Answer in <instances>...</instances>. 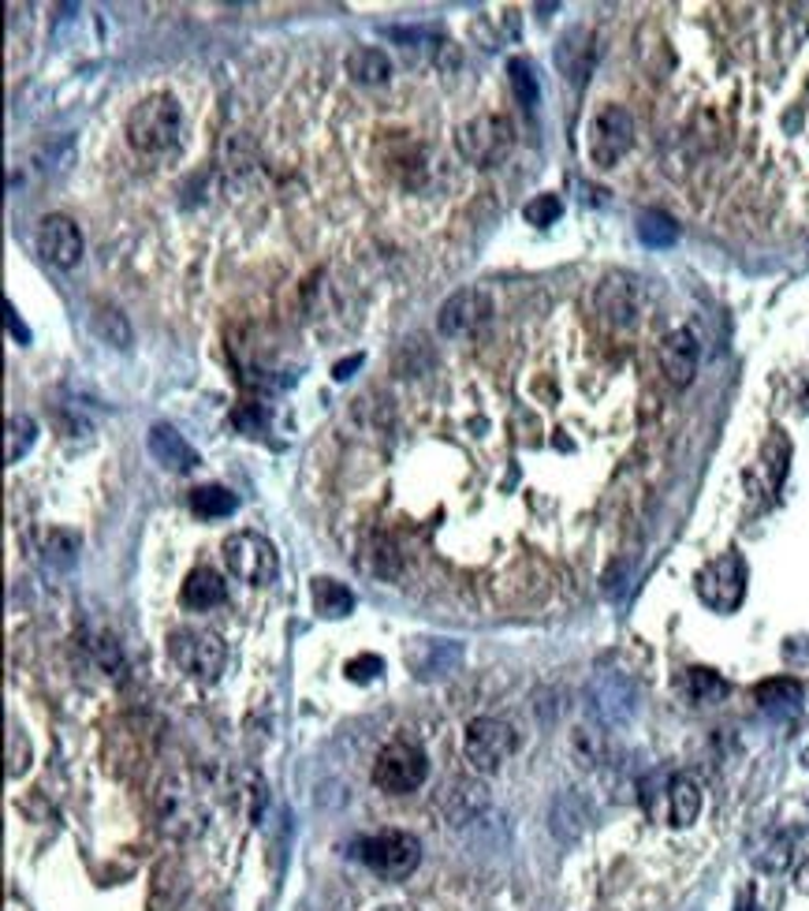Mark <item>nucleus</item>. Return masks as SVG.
I'll list each match as a JSON object with an SVG mask.
<instances>
[{"instance_id":"obj_1","label":"nucleus","mask_w":809,"mask_h":911,"mask_svg":"<svg viewBox=\"0 0 809 911\" xmlns=\"http://www.w3.org/2000/svg\"><path fill=\"white\" fill-rule=\"evenodd\" d=\"M183 139V113L169 94H153L127 113V142L146 158H164Z\"/></svg>"},{"instance_id":"obj_2","label":"nucleus","mask_w":809,"mask_h":911,"mask_svg":"<svg viewBox=\"0 0 809 911\" xmlns=\"http://www.w3.org/2000/svg\"><path fill=\"white\" fill-rule=\"evenodd\" d=\"M429 777V754L414 740H392L384 743L377 762H373V785L388 796H411L426 785Z\"/></svg>"},{"instance_id":"obj_3","label":"nucleus","mask_w":809,"mask_h":911,"mask_svg":"<svg viewBox=\"0 0 809 911\" xmlns=\"http://www.w3.org/2000/svg\"><path fill=\"white\" fill-rule=\"evenodd\" d=\"M354 856H359L377 878L400 881V878L414 875V867L422 864V845L414 833L384 829V833H373V837H362L359 848H354Z\"/></svg>"},{"instance_id":"obj_4","label":"nucleus","mask_w":809,"mask_h":911,"mask_svg":"<svg viewBox=\"0 0 809 911\" xmlns=\"http://www.w3.org/2000/svg\"><path fill=\"white\" fill-rule=\"evenodd\" d=\"M515 150V124L500 113H481L459 127V153L478 169H492V165L508 161V153Z\"/></svg>"},{"instance_id":"obj_5","label":"nucleus","mask_w":809,"mask_h":911,"mask_svg":"<svg viewBox=\"0 0 809 911\" xmlns=\"http://www.w3.org/2000/svg\"><path fill=\"white\" fill-rule=\"evenodd\" d=\"M169 654L175 661V669L199 684H216L228 665V646H224L221 635L199 632V628H183L169 639Z\"/></svg>"},{"instance_id":"obj_6","label":"nucleus","mask_w":809,"mask_h":911,"mask_svg":"<svg viewBox=\"0 0 809 911\" xmlns=\"http://www.w3.org/2000/svg\"><path fill=\"white\" fill-rule=\"evenodd\" d=\"M224 564L239 583L246 586H269L280 572V557L276 545L258 531H235L224 542Z\"/></svg>"},{"instance_id":"obj_7","label":"nucleus","mask_w":809,"mask_h":911,"mask_svg":"<svg viewBox=\"0 0 809 911\" xmlns=\"http://www.w3.org/2000/svg\"><path fill=\"white\" fill-rule=\"evenodd\" d=\"M519 737L508 721L500 718H473L462 737V754H467L473 773H497L515 754Z\"/></svg>"},{"instance_id":"obj_8","label":"nucleus","mask_w":809,"mask_h":911,"mask_svg":"<svg viewBox=\"0 0 809 911\" xmlns=\"http://www.w3.org/2000/svg\"><path fill=\"white\" fill-rule=\"evenodd\" d=\"M698 594L709 610L735 613L746 594V561L738 553H720L698 572Z\"/></svg>"},{"instance_id":"obj_9","label":"nucleus","mask_w":809,"mask_h":911,"mask_svg":"<svg viewBox=\"0 0 809 911\" xmlns=\"http://www.w3.org/2000/svg\"><path fill=\"white\" fill-rule=\"evenodd\" d=\"M635 142V120L624 105H605L594 124H589V161L597 169H616V161L624 158Z\"/></svg>"},{"instance_id":"obj_10","label":"nucleus","mask_w":809,"mask_h":911,"mask_svg":"<svg viewBox=\"0 0 809 911\" xmlns=\"http://www.w3.org/2000/svg\"><path fill=\"white\" fill-rule=\"evenodd\" d=\"M646 807H649V815L657 822H664V826L686 829V826H694L698 815H702V788H698L694 777L675 773V777H668L653 796H646Z\"/></svg>"},{"instance_id":"obj_11","label":"nucleus","mask_w":809,"mask_h":911,"mask_svg":"<svg viewBox=\"0 0 809 911\" xmlns=\"http://www.w3.org/2000/svg\"><path fill=\"white\" fill-rule=\"evenodd\" d=\"M489 318H492L489 292L486 288H459L456 296L444 299V307L437 315V329H440V337L459 340V337L478 332Z\"/></svg>"},{"instance_id":"obj_12","label":"nucleus","mask_w":809,"mask_h":911,"mask_svg":"<svg viewBox=\"0 0 809 911\" xmlns=\"http://www.w3.org/2000/svg\"><path fill=\"white\" fill-rule=\"evenodd\" d=\"M161 818H164V829L175 833V837H191L194 829H202L205 811L191 777H172L169 785L161 788Z\"/></svg>"},{"instance_id":"obj_13","label":"nucleus","mask_w":809,"mask_h":911,"mask_svg":"<svg viewBox=\"0 0 809 911\" xmlns=\"http://www.w3.org/2000/svg\"><path fill=\"white\" fill-rule=\"evenodd\" d=\"M38 251H42L45 262H53L56 269H75L83 262V232L72 218L64 213H53V218L42 221L38 229Z\"/></svg>"},{"instance_id":"obj_14","label":"nucleus","mask_w":809,"mask_h":911,"mask_svg":"<svg viewBox=\"0 0 809 911\" xmlns=\"http://www.w3.org/2000/svg\"><path fill=\"white\" fill-rule=\"evenodd\" d=\"M698 337L690 329H672L664 340H660V348H657V362H660V370H664V378L672 381L675 389H683L694 381L698 374Z\"/></svg>"},{"instance_id":"obj_15","label":"nucleus","mask_w":809,"mask_h":911,"mask_svg":"<svg viewBox=\"0 0 809 911\" xmlns=\"http://www.w3.org/2000/svg\"><path fill=\"white\" fill-rule=\"evenodd\" d=\"M597 310L616 326H630L641 310V288L630 277H608L597 288Z\"/></svg>"},{"instance_id":"obj_16","label":"nucleus","mask_w":809,"mask_h":911,"mask_svg":"<svg viewBox=\"0 0 809 911\" xmlns=\"http://www.w3.org/2000/svg\"><path fill=\"white\" fill-rule=\"evenodd\" d=\"M150 453H153V459L161 467H169V472H180V475L194 472V467L202 464V456L194 453V448L187 445V437L175 426H169V423H157L150 430Z\"/></svg>"},{"instance_id":"obj_17","label":"nucleus","mask_w":809,"mask_h":911,"mask_svg":"<svg viewBox=\"0 0 809 911\" xmlns=\"http://www.w3.org/2000/svg\"><path fill=\"white\" fill-rule=\"evenodd\" d=\"M224 597H228V583H224V575L213 572V568H194L180 591V602L187 610H199V613L224 605Z\"/></svg>"},{"instance_id":"obj_18","label":"nucleus","mask_w":809,"mask_h":911,"mask_svg":"<svg viewBox=\"0 0 809 911\" xmlns=\"http://www.w3.org/2000/svg\"><path fill=\"white\" fill-rule=\"evenodd\" d=\"M348 75L362 86H381V83H388L392 61H388V53L377 49V45H359V49H351L348 53Z\"/></svg>"},{"instance_id":"obj_19","label":"nucleus","mask_w":809,"mask_h":911,"mask_svg":"<svg viewBox=\"0 0 809 911\" xmlns=\"http://www.w3.org/2000/svg\"><path fill=\"white\" fill-rule=\"evenodd\" d=\"M411 665H414V672L418 676H444L448 669H456L459 665V646L456 643H448V639H426V643H418L411 650Z\"/></svg>"},{"instance_id":"obj_20","label":"nucleus","mask_w":809,"mask_h":911,"mask_svg":"<svg viewBox=\"0 0 809 911\" xmlns=\"http://www.w3.org/2000/svg\"><path fill=\"white\" fill-rule=\"evenodd\" d=\"M313 610H318L324 621L348 616L354 610L351 586H343L340 580H332V575H318V580H313Z\"/></svg>"},{"instance_id":"obj_21","label":"nucleus","mask_w":809,"mask_h":911,"mask_svg":"<svg viewBox=\"0 0 809 911\" xmlns=\"http://www.w3.org/2000/svg\"><path fill=\"white\" fill-rule=\"evenodd\" d=\"M683 691H686L690 702H698V707H713V702H724L732 688H727V680L720 672L702 669V665H698V669H686Z\"/></svg>"},{"instance_id":"obj_22","label":"nucleus","mask_w":809,"mask_h":911,"mask_svg":"<svg viewBox=\"0 0 809 911\" xmlns=\"http://www.w3.org/2000/svg\"><path fill=\"white\" fill-rule=\"evenodd\" d=\"M78 550H83V538L72 527H49L42 534V557L56 568H72L78 561Z\"/></svg>"},{"instance_id":"obj_23","label":"nucleus","mask_w":809,"mask_h":911,"mask_svg":"<svg viewBox=\"0 0 809 911\" xmlns=\"http://www.w3.org/2000/svg\"><path fill=\"white\" fill-rule=\"evenodd\" d=\"M191 508L202 519H224L235 512V494L224 486H199L191 494Z\"/></svg>"},{"instance_id":"obj_24","label":"nucleus","mask_w":809,"mask_h":911,"mask_svg":"<svg viewBox=\"0 0 809 911\" xmlns=\"http://www.w3.org/2000/svg\"><path fill=\"white\" fill-rule=\"evenodd\" d=\"M754 695H757V702H762L765 710H795L798 702H802V688H798L795 680H787V676L757 684Z\"/></svg>"},{"instance_id":"obj_25","label":"nucleus","mask_w":809,"mask_h":911,"mask_svg":"<svg viewBox=\"0 0 809 911\" xmlns=\"http://www.w3.org/2000/svg\"><path fill=\"white\" fill-rule=\"evenodd\" d=\"M638 236H641V243H649V247H672L679 240V224L668 218V213L649 210V213H641V221H638Z\"/></svg>"},{"instance_id":"obj_26","label":"nucleus","mask_w":809,"mask_h":911,"mask_svg":"<svg viewBox=\"0 0 809 911\" xmlns=\"http://www.w3.org/2000/svg\"><path fill=\"white\" fill-rule=\"evenodd\" d=\"M608 684H611V695H605L597 688L594 691V707L605 721H624L627 710H630V688L619 680V676H608Z\"/></svg>"},{"instance_id":"obj_27","label":"nucleus","mask_w":809,"mask_h":911,"mask_svg":"<svg viewBox=\"0 0 809 911\" xmlns=\"http://www.w3.org/2000/svg\"><path fill=\"white\" fill-rule=\"evenodd\" d=\"M91 321H94L97 337H105L108 345H116V348L131 345V326H127V318L116 307H97Z\"/></svg>"},{"instance_id":"obj_28","label":"nucleus","mask_w":809,"mask_h":911,"mask_svg":"<svg viewBox=\"0 0 809 911\" xmlns=\"http://www.w3.org/2000/svg\"><path fill=\"white\" fill-rule=\"evenodd\" d=\"M38 426L31 415H12L8 419V464H15L19 456H26V448L34 445Z\"/></svg>"},{"instance_id":"obj_29","label":"nucleus","mask_w":809,"mask_h":911,"mask_svg":"<svg viewBox=\"0 0 809 911\" xmlns=\"http://www.w3.org/2000/svg\"><path fill=\"white\" fill-rule=\"evenodd\" d=\"M508 72H511V86H515L519 105H537V80H534V67H530L526 61H511Z\"/></svg>"},{"instance_id":"obj_30","label":"nucleus","mask_w":809,"mask_h":911,"mask_svg":"<svg viewBox=\"0 0 809 911\" xmlns=\"http://www.w3.org/2000/svg\"><path fill=\"white\" fill-rule=\"evenodd\" d=\"M564 213V202L556 199V194H537L534 202H526V210H522V218H526L530 224H537V229H545V224H552Z\"/></svg>"},{"instance_id":"obj_31","label":"nucleus","mask_w":809,"mask_h":911,"mask_svg":"<svg viewBox=\"0 0 809 911\" xmlns=\"http://www.w3.org/2000/svg\"><path fill=\"white\" fill-rule=\"evenodd\" d=\"M26 762H31V743L12 729L8 732V777H19L26 770Z\"/></svg>"},{"instance_id":"obj_32","label":"nucleus","mask_w":809,"mask_h":911,"mask_svg":"<svg viewBox=\"0 0 809 911\" xmlns=\"http://www.w3.org/2000/svg\"><path fill=\"white\" fill-rule=\"evenodd\" d=\"M384 672V661L377 658V654H362V658H351L348 661V676L351 680H359V684H366L373 680V676H381Z\"/></svg>"},{"instance_id":"obj_33","label":"nucleus","mask_w":809,"mask_h":911,"mask_svg":"<svg viewBox=\"0 0 809 911\" xmlns=\"http://www.w3.org/2000/svg\"><path fill=\"white\" fill-rule=\"evenodd\" d=\"M8 329H12V337L19 340V345H26V340H31V329H26L23 321H19V315H15V307H12V303H8Z\"/></svg>"},{"instance_id":"obj_34","label":"nucleus","mask_w":809,"mask_h":911,"mask_svg":"<svg viewBox=\"0 0 809 911\" xmlns=\"http://www.w3.org/2000/svg\"><path fill=\"white\" fill-rule=\"evenodd\" d=\"M795 889L809 897V859H802V867L795 870Z\"/></svg>"},{"instance_id":"obj_35","label":"nucleus","mask_w":809,"mask_h":911,"mask_svg":"<svg viewBox=\"0 0 809 911\" xmlns=\"http://www.w3.org/2000/svg\"><path fill=\"white\" fill-rule=\"evenodd\" d=\"M359 362H362V356H354L351 362H340V367H337V378L343 381V378H348V370H354V367H359Z\"/></svg>"},{"instance_id":"obj_36","label":"nucleus","mask_w":809,"mask_h":911,"mask_svg":"<svg viewBox=\"0 0 809 911\" xmlns=\"http://www.w3.org/2000/svg\"><path fill=\"white\" fill-rule=\"evenodd\" d=\"M381 911H414V908H403V904H392V908H381Z\"/></svg>"},{"instance_id":"obj_37","label":"nucleus","mask_w":809,"mask_h":911,"mask_svg":"<svg viewBox=\"0 0 809 911\" xmlns=\"http://www.w3.org/2000/svg\"><path fill=\"white\" fill-rule=\"evenodd\" d=\"M802 762H806V770H809V748L802 751Z\"/></svg>"}]
</instances>
